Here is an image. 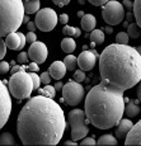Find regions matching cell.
<instances>
[{
	"mask_svg": "<svg viewBox=\"0 0 141 146\" xmlns=\"http://www.w3.org/2000/svg\"><path fill=\"white\" fill-rule=\"evenodd\" d=\"M66 128L64 109L53 98L38 94L24 104L17 119V132L22 144L55 146Z\"/></svg>",
	"mask_w": 141,
	"mask_h": 146,
	"instance_id": "1",
	"label": "cell"
},
{
	"mask_svg": "<svg viewBox=\"0 0 141 146\" xmlns=\"http://www.w3.org/2000/svg\"><path fill=\"white\" fill-rule=\"evenodd\" d=\"M100 84L117 90H127L141 79V56L136 47L113 43L99 55Z\"/></svg>",
	"mask_w": 141,
	"mask_h": 146,
	"instance_id": "2",
	"label": "cell"
},
{
	"mask_svg": "<svg viewBox=\"0 0 141 146\" xmlns=\"http://www.w3.org/2000/svg\"><path fill=\"white\" fill-rule=\"evenodd\" d=\"M84 112L89 123L94 127L99 130L114 127L125 113L123 92L99 83L86 94Z\"/></svg>",
	"mask_w": 141,
	"mask_h": 146,
	"instance_id": "3",
	"label": "cell"
},
{
	"mask_svg": "<svg viewBox=\"0 0 141 146\" xmlns=\"http://www.w3.org/2000/svg\"><path fill=\"white\" fill-rule=\"evenodd\" d=\"M24 14L23 0H0V38L17 32Z\"/></svg>",
	"mask_w": 141,
	"mask_h": 146,
	"instance_id": "4",
	"label": "cell"
},
{
	"mask_svg": "<svg viewBox=\"0 0 141 146\" xmlns=\"http://www.w3.org/2000/svg\"><path fill=\"white\" fill-rule=\"evenodd\" d=\"M8 89L15 99L22 100L29 98L31 93L33 92V81L31 74L26 72L24 70L13 74L8 81Z\"/></svg>",
	"mask_w": 141,
	"mask_h": 146,
	"instance_id": "5",
	"label": "cell"
},
{
	"mask_svg": "<svg viewBox=\"0 0 141 146\" xmlns=\"http://www.w3.org/2000/svg\"><path fill=\"white\" fill-rule=\"evenodd\" d=\"M69 125H70V135H71V140L78 141L81 140L88 135V118L85 116V112L81 109H72L69 112Z\"/></svg>",
	"mask_w": 141,
	"mask_h": 146,
	"instance_id": "6",
	"label": "cell"
},
{
	"mask_svg": "<svg viewBox=\"0 0 141 146\" xmlns=\"http://www.w3.org/2000/svg\"><path fill=\"white\" fill-rule=\"evenodd\" d=\"M102 17L108 26H117L122 23V21L125 19V8L120 1L108 0L103 5Z\"/></svg>",
	"mask_w": 141,
	"mask_h": 146,
	"instance_id": "7",
	"label": "cell"
},
{
	"mask_svg": "<svg viewBox=\"0 0 141 146\" xmlns=\"http://www.w3.org/2000/svg\"><path fill=\"white\" fill-rule=\"evenodd\" d=\"M84 95H85V92L81 86V83L70 80L63 85V99L67 106H78L84 99Z\"/></svg>",
	"mask_w": 141,
	"mask_h": 146,
	"instance_id": "8",
	"label": "cell"
},
{
	"mask_svg": "<svg viewBox=\"0 0 141 146\" xmlns=\"http://www.w3.org/2000/svg\"><path fill=\"white\" fill-rule=\"evenodd\" d=\"M57 22V14L51 8H43L36 13L35 23L37 26V29H39L41 32H51L52 29H55Z\"/></svg>",
	"mask_w": 141,
	"mask_h": 146,
	"instance_id": "9",
	"label": "cell"
},
{
	"mask_svg": "<svg viewBox=\"0 0 141 146\" xmlns=\"http://www.w3.org/2000/svg\"><path fill=\"white\" fill-rule=\"evenodd\" d=\"M12 114V99L10 92L7 88L4 81L0 80V130L7 125Z\"/></svg>",
	"mask_w": 141,
	"mask_h": 146,
	"instance_id": "10",
	"label": "cell"
},
{
	"mask_svg": "<svg viewBox=\"0 0 141 146\" xmlns=\"http://www.w3.org/2000/svg\"><path fill=\"white\" fill-rule=\"evenodd\" d=\"M28 56H29V58L32 61L41 65V64H43L46 61L47 56H49L47 46L43 42H39V41L33 42V43H31L29 50H28Z\"/></svg>",
	"mask_w": 141,
	"mask_h": 146,
	"instance_id": "11",
	"label": "cell"
},
{
	"mask_svg": "<svg viewBox=\"0 0 141 146\" xmlns=\"http://www.w3.org/2000/svg\"><path fill=\"white\" fill-rule=\"evenodd\" d=\"M76 58H78V65L83 71H90V70H93V67L95 66V64H97L98 56L93 51L84 50Z\"/></svg>",
	"mask_w": 141,
	"mask_h": 146,
	"instance_id": "12",
	"label": "cell"
},
{
	"mask_svg": "<svg viewBox=\"0 0 141 146\" xmlns=\"http://www.w3.org/2000/svg\"><path fill=\"white\" fill-rule=\"evenodd\" d=\"M26 43H27L26 36L21 32H12V33L5 36V44H7V48L18 51V50L23 48V47L26 46Z\"/></svg>",
	"mask_w": 141,
	"mask_h": 146,
	"instance_id": "13",
	"label": "cell"
},
{
	"mask_svg": "<svg viewBox=\"0 0 141 146\" xmlns=\"http://www.w3.org/2000/svg\"><path fill=\"white\" fill-rule=\"evenodd\" d=\"M126 146H141V119L136 125L132 126V128L128 131L127 136L125 139Z\"/></svg>",
	"mask_w": 141,
	"mask_h": 146,
	"instance_id": "14",
	"label": "cell"
},
{
	"mask_svg": "<svg viewBox=\"0 0 141 146\" xmlns=\"http://www.w3.org/2000/svg\"><path fill=\"white\" fill-rule=\"evenodd\" d=\"M66 66L63 61H55L52 62L49 67V72L51 75V78H53L55 80H61L66 74Z\"/></svg>",
	"mask_w": 141,
	"mask_h": 146,
	"instance_id": "15",
	"label": "cell"
},
{
	"mask_svg": "<svg viewBox=\"0 0 141 146\" xmlns=\"http://www.w3.org/2000/svg\"><path fill=\"white\" fill-rule=\"evenodd\" d=\"M132 126H134L132 121L121 118V121L117 125V130H116V137H117V140H125L128 131L132 128Z\"/></svg>",
	"mask_w": 141,
	"mask_h": 146,
	"instance_id": "16",
	"label": "cell"
},
{
	"mask_svg": "<svg viewBox=\"0 0 141 146\" xmlns=\"http://www.w3.org/2000/svg\"><path fill=\"white\" fill-rule=\"evenodd\" d=\"M97 26V19L92 14H84L81 17V28L85 32H92Z\"/></svg>",
	"mask_w": 141,
	"mask_h": 146,
	"instance_id": "17",
	"label": "cell"
},
{
	"mask_svg": "<svg viewBox=\"0 0 141 146\" xmlns=\"http://www.w3.org/2000/svg\"><path fill=\"white\" fill-rule=\"evenodd\" d=\"M140 100H132V102H128L127 106H125V113L127 114V117H130V118H134V117H136L137 114L140 113L141 108L139 106Z\"/></svg>",
	"mask_w": 141,
	"mask_h": 146,
	"instance_id": "18",
	"label": "cell"
},
{
	"mask_svg": "<svg viewBox=\"0 0 141 146\" xmlns=\"http://www.w3.org/2000/svg\"><path fill=\"white\" fill-rule=\"evenodd\" d=\"M24 13L26 14H36L41 8L39 0H23Z\"/></svg>",
	"mask_w": 141,
	"mask_h": 146,
	"instance_id": "19",
	"label": "cell"
},
{
	"mask_svg": "<svg viewBox=\"0 0 141 146\" xmlns=\"http://www.w3.org/2000/svg\"><path fill=\"white\" fill-rule=\"evenodd\" d=\"M76 48V42L72 40V37H65L61 41V50L65 53H72Z\"/></svg>",
	"mask_w": 141,
	"mask_h": 146,
	"instance_id": "20",
	"label": "cell"
},
{
	"mask_svg": "<svg viewBox=\"0 0 141 146\" xmlns=\"http://www.w3.org/2000/svg\"><path fill=\"white\" fill-rule=\"evenodd\" d=\"M118 141H117V137L112 136L109 133H106V135H102V136L98 139L97 141V145L99 146H112V145H117Z\"/></svg>",
	"mask_w": 141,
	"mask_h": 146,
	"instance_id": "21",
	"label": "cell"
},
{
	"mask_svg": "<svg viewBox=\"0 0 141 146\" xmlns=\"http://www.w3.org/2000/svg\"><path fill=\"white\" fill-rule=\"evenodd\" d=\"M63 62L65 64V66H66V70H69V71H75V69H76V66H78V58L75 57L72 53H67V56L64 58Z\"/></svg>",
	"mask_w": 141,
	"mask_h": 146,
	"instance_id": "22",
	"label": "cell"
},
{
	"mask_svg": "<svg viewBox=\"0 0 141 146\" xmlns=\"http://www.w3.org/2000/svg\"><path fill=\"white\" fill-rule=\"evenodd\" d=\"M104 40H106V38H104V32L102 29H93L92 31V33H90V41L92 42H94L95 44H102L103 42H104Z\"/></svg>",
	"mask_w": 141,
	"mask_h": 146,
	"instance_id": "23",
	"label": "cell"
},
{
	"mask_svg": "<svg viewBox=\"0 0 141 146\" xmlns=\"http://www.w3.org/2000/svg\"><path fill=\"white\" fill-rule=\"evenodd\" d=\"M14 146L15 145V139L10 132H4L0 135V146Z\"/></svg>",
	"mask_w": 141,
	"mask_h": 146,
	"instance_id": "24",
	"label": "cell"
},
{
	"mask_svg": "<svg viewBox=\"0 0 141 146\" xmlns=\"http://www.w3.org/2000/svg\"><path fill=\"white\" fill-rule=\"evenodd\" d=\"M127 35L130 38H139L141 36V28L137 26V23H130L127 26Z\"/></svg>",
	"mask_w": 141,
	"mask_h": 146,
	"instance_id": "25",
	"label": "cell"
},
{
	"mask_svg": "<svg viewBox=\"0 0 141 146\" xmlns=\"http://www.w3.org/2000/svg\"><path fill=\"white\" fill-rule=\"evenodd\" d=\"M38 94L45 95V97H49V98H55L56 89H55V86L47 84V85H45V88H42V89L38 88Z\"/></svg>",
	"mask_w": 141,
	"mask_h": 146,
	"instance_id": "26",
	"label": "cell"
},
{
	"mask_svg": "<svg viewBox=\"0 0 141 146\" xmlns=\"http://www.w3.org/2000/svg\"><path fill=\"white\" fill-rule=\"evenodd\" d=\"M132 9H134V17L136 19L137 26L141 28V0H135Z\"/></svg>",
	"mask_w": 141,
	"mask_h": 146,
	"instance_id": "27",
	"label": "cell"
},
{
	"mask_svg": "<svg viewBox=\"0 0 141 146\" xmlns=\"http://www.w3.org/2000/svg\"><path fill=\"white\" fill-rule=\"evenodd\" d=\"M130 37L127 35V32H120L117 33L116 36V43H120V44H128Z\"/></svg>",
	"mask_w": 141,
	"mask_h": 146,
	"instance_id": "28",
	"label": "cell"
},
{
	"mask_svg": "<svg viewBox=\"0 0 141 146\" xmlns=\"http://www.w3.org/2000/svg\"><path fill=\"white\" fill-rule=\"evenodd\" d=\"M75 31H76V27H70V26H66V24H65V27L63 28V33L66 37H74Z\"/></svg>",
	"mask_w": 141,
	"mask_h": 146,
	"instance_id": "29",
	"label": "cell"
},
{
	"mask_svg": "<svg viewBox=\"0 0 141 146\" xmlns=\"http://www.w3.org/2000/svg\"><path fill=\"white\" fill-rule=\"evenodd\" d=\"M86 79L85 76V71H83V70H76V71L74 72V80L78 81V83H83L84 80Z\"/></svg>",
	"mask_w": 141,
	"mask_h": 146,
	"instance_id": "30",
	"label": "cell"
},
{
	"mask_svg": "<svg viewBox=\"0 0 141 146\" xmlns=\"http://www.w3.org/2000/svg\"><path fill=\"white\" fill-rule=\"evenodd\" d=\"M17 61H18L19 64H22V65L27 64L28 61H29V56H28V52H21V53L18 55V57H17Z\"/></svg>",
	"mask_w": 141,
	"mask_h": 146,
	"instance_id": "31",
	"label": "cell"
},
{
	"mask_svg": "<svg viewBox=\"0 0 141 146\" xmlns=\"http://www.w3.org/2000/svg\"><path fill=\"white\" fill-rule=\"evenodd\" d=\"M31 74V78H32V81H33V89H38L39 85H41V79H39V76L36 72H29Z\"/></svg>",
	"mask_w": 141,
	"mask_h": 146,
	"instance_id": "32",
	"label": "cell"
},
{
	"mask_svg": "<svg viewBox=\"0 0 141 146\" xmlns=\"http://www.w3.org/2000/svg\"><path fill=\"white\" fill-rule=\"evenodd\" d=\"M81 140H83V141H81L80 142V145L81 146H93V145H95V144H97V141H95V140H94V137H84V139H81Z\"/></svg>",
	"mask_w": 141,
	"mask_h": 146,
	"instance_id": "33",
	"label": "cell"
},
{
	"mask_svg": "<svg viewBox=\"0 0 141 146\" xmlns=\"http://www.w3.org/2000/svg\"><path fill=\"white\" fill-rule=\"evenodd\" d=\"M39 79H41V83L45 84V85H47V84L51 83V75H50V72H42L41 76H39Z\"/></svg>",
	"mask_w": 141,
	"mask_h": 146,
	"instance_id": "34",
	"label": "cell"
},
{
	"mask_svg": "<svg viewBox=\"0 0 141 146\" xmlns=\"http://www.w3.org/2000/svg\"><path fill=\"white\" fill-rule=\"evenodd\" d=\"M26 41H27L29 44L33 43V42L37 41V35H36L35 32H29V31H28V33L26 35Z\"/></svg>",
	"mask_w": 141,
	"mask_h": 146,
	"instance_id": "35",
	"label": "cell"
},
{
	"mask_svg": "<svg viewBox=\"0 0 141 146\" xmlns=\"http://www.w3.org/2000/svg\"><path fill=\"white\" fill-rule=\"evenodd\" d=\"M10 70V66L7 61H0V74H7Z\"/></svg>",
	"mask_w": 141,
	"mask_h": 146,
	"instance_id": "36",
	"label": "cell"
},
{
	"mask_svg": "<svg viewBox=\"0 0 141 146\" xmlns=\"http://www.w3.org/2000/svg\"><path fill=\"white\" fill-rule=\"evenodd\" d=\"M5 55H7V44H5V41L0 40V60H3Z\"/></svg>",
	"mask_w": 141,
	"mask_h": 146,
	"instance_id": "37",
	"label": "cell"
},
{
	"mask_svg": "<svg viewBox=\"0 0 141 146\" xmlns=\"http://www.w3.org/2000/svg\"><path fill=\"white\" fill-rule=\"evenodd\" d=\"M71 1V0H52V3L55 5H57V7H65V5H67Z\"/></svg>",
	"mask_w": 141,
	"mask_h": 146,
	"instance_id": "38",
	"label": "cell"
},
{
	"mask_svg": "<svg viewBox=\"0 0 141 146\" xmlns=\"http://www.w3.org/2000/svg\"><path fill=\"white\" fill-rule=\"evenodd\" d=\"M92 5H94V7H100V5H104L108 0H88Z\"/></svg>",
	"mask_w": 141,
	"mask_h": 146,
	"instance_id": "39",
	"label": "cell"
},
{
	"mask_svg": "<svg viewBox=\"0 0 141 146\" xmlns=\"http://www.w3.org/2000/svg\"><path fill=\"white\" fill-rule=\"evenodd\" d=\"M28 69H29L31 71H33V72H37L39 70V65L37 62H35V61H32V62L29 64V66H28Z\"/></svg>",
	"mask_w": 141,
	"mask_h": 146,
	"instance_id": "40",
	"label": "cell"
},
{
	"mask_svg": "<svg viewBox=\"0 0 141 146\" xmlns=\"http://www.w3.org/2000/svg\"><path fill=\"white\" fill-rule=\"evenodd\" d=\"M122 5H123V8H126V9H128V10H131L132 8H134V3H132L131 0H123Z\"/></svg>",
	"mask_w": 141,
	"mask_h": 146,
	"instance_id": "41",
	"label": "cell"
},
{
	"mask_svg": "<svg viewBox=\"0 0 141 146\" xmlns=\"http://www.w3.org/2000/svg\"><path fill=\"white\" fill-rule=\"evenodd\" d=\"M59 22H60L61 24H66L67 22H69V15H67V14H61V15L59 17Z\"/></svg>",
	"mask_w": 141,
	"mask_h": 146,
	"instance_id": "42",
	"label": "cell"
},
{
	"mask_svg": "<svg viewBox=\"0 0 141 146\" xmlns=\"http://www.w3.org/2000/svg\"><path fill=\"white\" fill-rule=\"evenodd\" d=\"M27 29L29 31V32H35V31L37 29V26H36L35 22H31V21H29V22L27 23Z\"/></svg>",
	"mask_w": 141,
	"mask_h": 146,
	"instance_id": "43",
	"label": "cell"
},
{
	"mask_svg": "<svg viewBox=\"0 0 141 146\" xmlns=\"http://www.w3.org/2000/svg\"><path fill=\"white\" fill-rule=\"evenodd\" d=\"M21 70H26V67H24V66H21V65H14V66L12 67V70H10V72H12V74H15V72L21 71Z\"/></svg>",
	"mask_w": 141,
	"mask_h": 146,
	"instance_id": "44",
	"label": "cell"
},
{
	"mask_svg": "<svg viewBox=\"0 0 141 146\" xmlns=\"http://www.w3.org/2000/svg\"><path fill=\"white\" fill-rule=\"evenodd\" d=\"M103 29H104V32L108 33V35H112V33H113V28H112V26H107L106 28H103Z\"/></svg>",
	"mask_w": 141,
	"mask_h": 146,
	"instance_id": "45",
	"label": "cell"
},
{
	"mask_svg": "<svg viewBox=\"0 0 141 146\" xmlns=\"http://www.w3.org/2000/svg\"><path fill=\"white\" fill-rule=\"evenodd\" d=\"M137 98H139V100L141 103V79L139 81V88H137Z\"/></svg>",
	"mask_w": 141,
	"mask_h": 146,
	"instance_id": "46",
	"label": "cell"
},
{
	"mask_svg": "<svg viewBox=\"0 0 141 146\" xmlns=\"http://www.w3.org/2000/svg\"><path fill=\"white\" fill-rule=\"evenodd\" d=\"M53 86H55L56 90H60V89H63V83H61L60 80H57V83H56Z\"/></svg>",
	"mask_w": 141,
	"mask_h": 146,
	"instance_id": "47",
	"label": "cell"
},
{
	"mask_svg": "<svg viewBox=\"0 0 141 146\" xmlns=\"http://www.w3.org/2000/svg\"><path fill=\"white\" fill-rule=\"evenodd\" d=\"M65 145H66V146H70V145H71V146H76L78 144L74 141V140H72V141H65Z\"/></svg>",
	"mask_w": 141,
	"mask_h": 146,
	"instance_id": "48",
	"label": "cell"
},
{
	"mask_svg": "<svg viewBox=\"0 0 141 146\" xmlns=\"http://www.w3.org/2000/svg\"><path fill=\"white\" fill-rule=\"evenodd\" d=\"M80 35H81V29L76 27V31H75V36H74V37H75V38H78V37H80Z\"/></svg>",
	"mask_w": 141,
	"mask_h": 146,
	"instance_id": "49",
	"label": "cell"
},
{
	"mask_svg": "<svg viewBox=\"0 0 141 146\" xmlns=\"http://www.w3.org/2000/svg\"><path fill=\"white\" fill-rule=\"evenodd\" d=\"M29 22V17H28V14H24V17H23V23H28Z\"/></svg>",
	"mask_w": 141,
	"mask_h": 146,
	"instance_id": "50",
	"label": "cell"
},
{
	"mask_svg": "<svg viewBox=\"0 0 141 146\" xmlns=\"http://www.w3.org/2000/svg\"><path fill=\"white\" fill-rule=\"evenodd\" d=\"M127 21H132V14L131 13L127 14Z\"/></svg>",
	"mask_w": 141,
	"mask_h": 146,
	"instance_id": "51",
	"label": "cell"
},
{
	"mask_svg": "<svg viewBox=\"0 0 141 146\" xmlns=\"http://www.w3.org/2000/svg\"><path fill=\"white\" fill-rule=\"evenodd\" d=\"M136 51L139 52V55L141 56V46H139V47H136Z\"/></svg>",
	"mask_w": 141,
	"mask_h": 146,
	"instance_id": "52",
	"label": "cell"
},
{
	"mask_svg": "<svg viewBox=\"0 0 141 146\" xmlns=\"http://www.w3.org/2000/svg\"><path fill=\"white\" fill-rule=\"evenodd\" d=\"M83 15H84V13L81 12V10H80V12H78V17H79V18H81Z\"/></svg>",
	"mask_w": 141,
	"mask_h": 146,
	"instance_id": "53",
	"label": "cell"
},
{
	"mask_svg": "<svg viewBox=\"0 0 141 146\" xmlns=\"http://www.w3.org/2000/svg\"><path fill=\"white\" fill-rule=\"evenodd\" d=\"M85 1H86V0H78V3H79V4H81V5L85 4Z\"/></svg>",
	"mask_w": 141,
	"mask_h": 146,
	"instance_id": "54",
	"label": "cell"
}]
</instances>
